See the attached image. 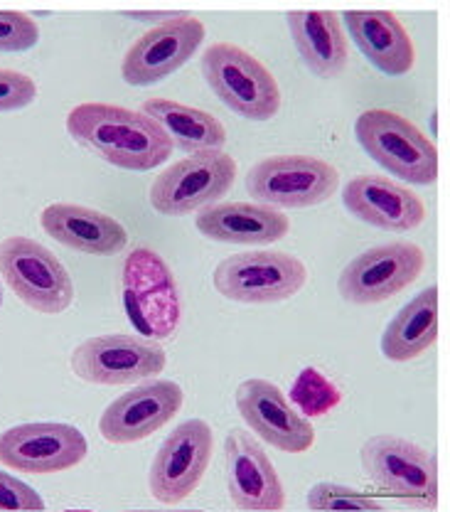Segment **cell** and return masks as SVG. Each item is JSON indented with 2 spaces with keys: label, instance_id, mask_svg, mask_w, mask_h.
Here are the masks:
<instances>
[{
  "label": "cell",
  "instance_id": "1",
  "mask_svg": "<svg viewBox=\"0 0 450 512\" xmlns=\"http://www.w3.org/2000/svg\"><path fill=\"white\" fill-rule=\"evenodd\" d=\"M67 131L79 146L133 173L158 168L173 153V143L163 128L143 111L126 106L101 101L74 106L67 114Z\"/></svg>",
  "mask_w": 450,
  "mask_h": 512
},
{
  "label": "cell",
  "instance_id": "2",
  "mask_svg": "<svg viewBox=\"0 0 450 512\" xmlns=\"http://www.w3.org/2000/svg\"><path fill=\"white\" fill-rule=\"evenodd\" d=\"M121 298L133 328L146 340L173 338L180 325L182 303L173 271L158 252L133 249L123 261Z\"/></svg>",
  "mask_w": 450,
  "mask_h": 512
},
{
  "label": "cell",
  "instance_id": "3",
  "mask_svg": "<svg viewBox=\"0 0 450 512\" xmlns=\"http://www.w3.org/2000/svg\"><path fill=\"white\" fill-rule=\"evenodd\" d=\"M202 77L227 109L249 121H269L281 109L276 77L244 47L214 42L202 55Z\"/></svg>",
  "mask_w": 450,
  "mask_h": 512
},
{
  "label": "cell",
  "instance_id": "4",
  "mask_svg": "<svg viewBox=\"0 0 450 512\" xmlns=\"http://www.w3.org/2000/svg\"><path fill=\"white\" fill-rule=\"evenodd\" d=\"M357 143L377 165L411 185H433L438 178V151L433 141L389 109H369L355 124Z\"/></svg>",
  "mask_w": 450,
  "mask_h": 512
},
{
  "label": "cell",
  "instance_id": "5",
  "mask_svg": "<svg viewBox=\"0 0 450 512\" xmlns=\"http://www.w3.org/2000/svg\"><path fill=\"white\" fill-rule=\"evenodd\" d=\"M362 468L377 488L414 510H436L438 463L426 448L401 436H372L360 451Z\"/></svg>",
  "mask_w": 450,
  "mask_h": 512
},
{
  "label": "cell",
  "instance_id": "6",
  "mask_svg": "<svg viewBox=\"0 0 450 512\" xmlns=\"http://www.w3.org/2000/svg\"><path fill=\"white\" fill-rule=\"evenodd\" d=\"M0 276L10 291L42 316H60L74 303V281L45 244L30 237L0 242Z\"/></svg>",
  "mask_w": 450,
  "mask_h": 512
},
{
  "label": "cell",
  "instance_id": "7",
  "mask_svg": "<svg viewBox=\"0 0 450 512\" xmlns=\"http://www.w3.org/2000/svg\"><path fill=\"white\" fill-rule=\"evenodd\" d=\"M237 180V163L224 151H202L178 160L150 185V205L168 217H185L217 205Z\"/></svg>",
  "mask_w": 450,
  "mask_h": 512
},
{
  "label": "cell",
  "instance_id": "8",
  "mask_svg": "<svg viewBox=\"0 0 450 512\" xmlns=\"http://www.w3.org/2000/svg\"><path fill=\"white\" fill-rule=\"evenodd\" d=\"M212 279L229 301L266 306L300 293L308 284V269L298 256L286 252H244L219 261Z\"/></svg>",
  "mask_w": 450,
  "mask_h": 512
},
{
  "label": "cell",
  "instance_id": "9",
  "mask_svg": "<svg viewBox=\"0 0 450 512\" xmlns=\"http://www.w3.org/2000/svg\"><path fill=\"white\" fill-rule=\"evenodd\" d=\"M340 188V175L313 156H271L259 160L246 175V192L259 205L303 210L323 205Z\"/></svg>",
  "mask_w": 450,
  "mask_h": 512
},
{
  "label": "cell",
  "instance_id": "10",
  "mask_svg": "<svg viewBox=\"0 0 450 512\" xmlns=\"http://www.w3.org/2000/svg\"><path fill=\"white\" fill-rule=\"evenodd\" d=\"M69 367L82 382L116 387L163 375L168 355L158 343L141 335L111 333L79 343L69 357Z\"/></svg>",
  "mask_w": 450,
  "mask_h": 512
},
{
  "label": "cell",
  "instance_id": "11",
  "mask_svg": "<svg viewBox=\"0 0 450 512\" xmlns=\"http://www.w3.org/2000/svg\"><path fill=\"white\" fill-rule=\"evenodd\" d=\"M426 252L414 242H391L367 249L342 269L337 291L357 306L384 303L423 274Z\"/></svg>",
  "mask_w": 450,
  "mask_h": 512
},
{
  "label": "cell",
  "instance_id": "12",
  "mask_svg": "<svg viewBox=\"0 0 450 512\" xmlns=\"http://www.w3.org/2000/svg\"><path fill=\"white\" fill-rule=\"evenodd\" d=\"M214 434L202 419H187L175 426L155 453L148 473V488L163 505H178L190 498L205 478L212 461Z\"/></svg>",
  "mask_w": 450,
  "mask_h": 512
},
{
  "label": "cell",
  "instance_id": "13",
  "mask_svg": "<svg viewBox=\"0 0 450 512\" xmlns=\"http://www.w3.org/2000/svg\"><path fill=\"white\" fill-rule=\"evenodd\" d=\"M89 441L77 426L60 421L20 424L0 434V463L18 473L50 476L79 466Z\"/></svg>",
  "mask_w": 450,
  "mask_h": 512
},
{
  "label": "cell",
  "instance_id": "14",
  "mask_svg": "<svg viewBox=\"0 0 450 512\" xmlns=\"http://www.w3.org/2000/svg\"><path fill=\"white\" fill-rule=\"evenodd\" d=\"M207 28L192 15H175L138 37L123 55L121 74L133 87L163 82L200 50Z\"/></svg>",
  "mask_w": 450,
  "mask_h": 512
},
{
  "label": "cell",
  "instance_id": "15",
  "mask_svg": "<svg viewBox=\"0 0 450 512\" xmlns=\"http://www.w3.org/2000/svg\"><path fill=\"white\" fill-rule=\"evenodd\" d=\"M185 404V392L178 382L148 380L104 409L99 431L109 444H136L163 429Z\"/></svg>",
  "mask_w": 450,
  "mask_h": 512
},
{
  "label": "cell",
  "instance_id": "16",
  "mask_svg": "<svg viewBox=\"0 0 450 512\" xmlns=\"http://www.w3.org/2000/svg\"><path fill=\"white\" fill-rule=\"evenodd\" d=\"M237 412L261 441L283 453H305L315 444V429L286 394L269 380H244L237 387Z\"/></svg>",
  "mask_w": 450,
  "mask_h": 512
},
{
  "label": "cell",
  "instance_id": "17",
  "mask_svg": "<svg viewBox=\"0 0 450 512\" xmlns=\"http://www.w3.org/2000/svg\"><path fill=\"white\" fill-rule=\"evenodd\" d=\"M227 488L234 508L244 512H281L286 508V488L276 466L244 429H232L224 444Z\"/></svg>",
  "mask_w": 450,
  "mask_h": 512
},
{
  "label": "cell",
  "instance_id": "18",
  "mask_svg": "<svg viewBox=\"0 0 450 512\" xmlns=\"http://www.w3.org/2000/svg\"><path fill=\"white\" fill-rule=\"evenodd\" d=\"M342 205L352 217L384 232H411L426 220L421 197L384 175H357L347 180Z\"/></svg>",
  "mask_w": 450,
  "mask_h": 512
},
{
  "label": "cell",
  "instance_id": "19",
  "mask_svg": "<svg viewBox=\"0 0 450 512\" xmlns=\"http://www.w3.org/2000/svg\"><path fill=\"white\" fill-rule=\"evenodd\" d=\"M195 227L212 242L266 247L286 237L291 220L281 210L259 202H217L200 210Z\"/></svg>",
  "mask_w": 450,
  "mask_h": 512
},
{
  "label": "cell",
  "instance_id": "20",
  "mask_svg": "<svg viewBox=\"0 0 450 512\" xmlns=\"http://www.w3.org/2000/svg\"><path fill=\"white\" fill-rule=\"evenodd\" d=\"M40 224L55 242L82 254L111 256L123 252L128 244V232L121 222L84 205L57 202L45 207Z\"/></svg>",
  "mask_w": 450,
  "mask_h": 512
},
{
  "label": "cell",
  "instance_id": "21",
  "mask_svg": "<svg viewBox=\"0 0 450 512\" xmlns=\"http://www.w3.org/2000/svg\"><path fill=\"white\" fill-rule=\"evenodd\" d=\"M345 28L379 72L404 77L414 69V42L401 20L389 10H350L345 13Z\"/></svg>",
  "mask_w": 450,
  "mask_h": 512
},
{
  "label": "cell",
  "instance_id": "22",
  "mask_svg": "<svg viewBox=\"0 0 450 512\" xmlns=\"http://www.w3.org/2000/svg\"><path fill=\"white\" fill-rule=\"evenodd\" d=\"M286 20L300 60L315 77L332 79L345 72L350 64V45L340 15L332 10H293Z\"/></svg>",
  "mask_w": 450,
  "mask_h": 512
},
{
  "label": "cell",
  "instance_id": "23",
  "mask_svg": "<svg viewBox=\"0 0 450 512\" xmlns=\"http://www.w3.org/2000/svg\"><path fill=\"white\" fill-rule=\"evenodd\" d=\"M141 111L163 128L173 148L190 156L202 151H222L227 143V128L210 111L180 104L175 99H146Z\"/></svg>",
  "mask_w": 450,
  "mask_h": 512
},
{
  "label": "cell",
  "instance_id": "24",
  "mask_svg": "<svg viewBox=\"0 0 450 512\" xmlns=\"http://www.w3.org/2000/svg\"><path fill=\"white\" fill-rule=\"evenodd\" d=\"M438 340V286L411 298L387 325L382 352L391 362H411Z\"/></svg>",
  "mask_w": 450,
  "mask_h": 512
},
{
  "label": "cell",
  "instance_id": "25",
  "mask_svg": "<svg viewBox=\"0 0 450 512\" xmlns=\"http://www.w3.org/2000/svg\"><path fill=\"white\" fill-rule=\"evenodd\" d=\"M291 402L296 404V412L305 419L310 416H325L330 414L337 404L342 402L340 389L332 384L328 377L320 375L315 367H305L300 370L291 387Z\"/></svg>",
  "mask_w": 450,
  "mask_h": 512
},
{
  "label": "cell",
  "instance_id": "26",
  "mask_svg": "<svg viewBox=\"0 0 450 512\" xmlns=\"http://www.w3.org/2000/svg\"><path fill=\"white\" fill-rule=\"evenodd\" d=\"M305 505L313 512H382L377 498L340 483H315Z\"/></svg>",
  "mask_w": 450,
  "mask_h": 512
},
{
  "label": "cell",
  "instance_id": "27",
  "mask_svg": "<svg viewBox=\"0 0 450 512\" xmlns=\"http://www.w3.org/2000/svg\"><path fill=\"white\" fill-rule=\"evenodd\" d=\"M40 40V28L20 10H0V52L32 50Z\"/></svg>",
  "mask_w": 450,
  "mask_h": 512
},
{
  "label": "cell",
  "instance_id": "28",
  "mask_svg": "<svg viewBox=\"0 0 450 512\" xmlns=\"http://www.w3.org/2000/svg\"><path fill=\"white\" fill-rule=\"evenodd\" d=\"M0 512H45V500L25 480L0 471Z\"/></svg>",
  "mask_w": 450,
  "mask_h": 512
},
{
  "label": "cell",
  "instance_id": "29",
  "mask_svg": "<svg viewBox=\"0 0 450 512\" xmlns=\"http://www.w3.org/2000/svg\"><path fill=\"white\" fill-rule=\"evenodd\" d=\"M37 96L35 79L15 69H0V114L30 106Z\"/></svg>",
  "mask_w": 450,
  "mask_h": 512
},
{
  "label": "cell",
  "instance_id": "30",
  "mask_svg": "<svg viewBox=\"0 0 450 512\" xmlns=\"http://www.w3.org/2000/svg\"><path fill=\"white\" fill-rule=\"evenodd\" d=\"M126 512H202V510H126Z\"/></svg>",
  "mask_w": 450,
  "mask_h": 512
},
{
  "label": "cell",
  "instance_id": "31",
  "mask_svg": "<svg viewBox=\"0 0 450 512\" xmlns=\"http://www.w3.org/2000/svg\"><path fill=\"white\" fill-rule=\"evenodd\" d=\"M0 306H3V286H0Z\"/></svg>",
  "mask_w": 450,
  "mask_h": 512
},
{
  "label": "cell",
  "instance_id": "32",
  "mask_svg": "<svg viewBox=\"0 0 450 512\" xmlns=\"http://www.w3.org/2000/svg\"><path fill=\"white\" fill-rule=\"evenodd\" d=\"M77 512H84V510H77Z\"/></svg>",
  "mask_w": 450,
  "mask_h": 512
}]
</instances>
